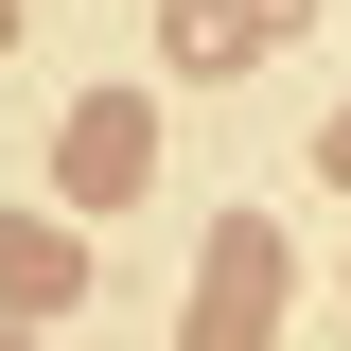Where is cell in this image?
<instances>
[{
	"label": "cell",
	"mask_w": 351,
	"mask_h": 351,
	"mask_svg": "<svg viewBox=\"0 0 351 351\" xmlns=\"http://www.w3.org/2000/svg\"><path fill=\"white\" fill-rule=\"evenodd\" d=\"M0 299H18V316H71V299H88V263H71V228H36V211L0 228Z\"/></svg>",
	"instance_id": "3957f363"
},
{
	"label": "cell",
	"mask_w": 351,
	"mask_h": 351,
	"mask_svg": "<svg viewBox=\"0 0 351 351\" xmlns=\"http://www.w3.org/2000/svg\"><path fill=\"white\" fill-rule=\"evenodd\" d=\"M0 36H18V0H0Z\"/></svg>",
	"instance_id": "5b68a950"
},
{
	"label": "cell",
	"mask_w": 351,
	"mask_h": 351,
	"mask_svg": "<svg viewBox=\"0 0 351 351\" xmlns=\"http://www.w3.org/2000/svg\"><path fill=\"white\" fill-rule=\"evenodd\" d=\"M281 334V228L228 211L211 246H193V316H176V351H263Z\"/></svg>",
	"instance_id": "6da1fadb"
},
{
	"label": "cell",
	"mask_w": 351,
	"mask_h": 351,
	"mask_svg": "<svg viewBox=\"0 0 351 351\" xmlns=\"http://www.w3.org/2000/svg\"><path fill=\"white\" fill-rule=\"evenodd\" d=\"M141 176H158V106H141V88H71V123H53V193H71V211H123Z\"/></svg>",
	"instance_id": "7a4b0ae2"
},
{
	"label": "cell",
	"mask_w": 351,
	"mask_h": 351,
	"mask_svg": "<svg viewBox=\"0 0 351 351\" xmlns=\"http://www.w3.org/2000/svg\"><path fill=\"white\" fill-rule=\"evenodd\" d=\"M316 176H334V193H351V106H334V123H316Z\"/></svg>",
	"instance_id": "277c9868"
}]
</instances>
